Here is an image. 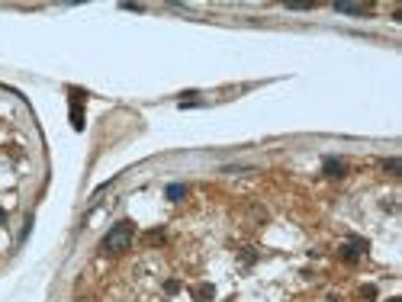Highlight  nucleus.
Here are the masks:
<instances>
[{
    "instance_id": "7",
    "label": "nucleus",
    "mask_w": 402,
    "mask_h": 302,
    "mask_svg": "<svg viewBox=\"0 0 402 302\" xmlns=\"http://www.w3.org/2000/svg\"><path fill=\"white\" fill-rule=\"evenodd\" d=\"M383 170H386L390 177H399V174H402V161H399V157H386V161H383Z\"/></svg>"
},
{
    "instance_id": "13",
    "label": "nucleus",
    "mask_w": 402,
    "mask_h": 302,
    "mask_svg": "<svg viewBox=\"0 0 402 302\" xmlns=\"http://www.w3.org/2000/svg\"><path fill=\"white\" fill-rule=\"evenodd\" d=\"M6 222V209H3V206H0V225H3Z\"/></svg>"
},
{
    "instance_id": "9",
    "label": "nucleus",
    "mask_w": 402,
    "mask_h": 302,
    "mask_svg": "<svg viewBox=\"0 0 402 302\" xmlns=\"http://www.w3.org/2000/svg\"><path fill=\"white\" fill-rule=\"evenodd\" d=\"M145 241H148V244H164V228H155V231H148V235H145Z\"/></svg>"
},
{
    "instance_id": "3",
    "label": "nucleus",
    "mask_w": 402,
    "mask_h": 302,
    "mask_svg": "<svg viewBox=\"0 0 402 302\" xmlns=\"http://www.w3.org/2000/svg\"><path fill=\"white\" fill-rule=\"evenodd\" d=\"M322 174L325 177H344L347 167H344L341 157H325V161H322Z\"/></svg>"
},
{
    "instance_id": "12",
    "label": "nucleus",
    "mask_w": 402,
    "mask_h": 302,
    "mask_svg": "<svg viewBox=\"0 0 402 302\" xmlns=\"http://www.w3.org/2000/svg\"><path fill=\"white\" fill-rule=\"evenodd\" d=\"M241 260H244V264H254V260H257V254L251 251V248H244V254H241Z\"/></svg>"
},
{
    "instance_id": "4",
    "label": "nucleus",
    "mask_w": 402,
    "mask_h": 302,
    "mask_svg": "<svg viewBox=\"0 0 402 302\" xmlns=\"http://www.w3.org/2000/svg\"><path fill=\"white\" fill-rule=\"evenodd\" d=\"M190 296H193L196 302H213L216 299V286L213 283H196L193 290H190Z\"/></svg>"
},
{
    "instance_id": "1",
    "label": "nucleus",
    "mask_w": 402,
    "mask_h": 302,
    "mask_svg": "<svg viewBox=\"0 0 402 302\" xmlns=\"http://www.w3.org/2000/svg\"><path fill=\"white\" fill-rule=\"evenodd\" d=\"M132 235H135L132 222H129V219H122V222H116L113 228H110V235L100 241V251H103V254H119V251H126L129 244H132Z\"/></svg>"
},
{
    "instance_id": "11",
    "label": "nucleus",
    "mask_w": 402,
    "mask_h": 302,
    "mask_svg": "<svg viewBox=\"0 0 402 302\" xmlns=\"http://www.w3.org/2000/svg\"><path fill=\"white\" fill-rule=\"evenodd\" d=\"M164 293H167V296H174V293H180V283H177V280H167V283H164Z\"/></svg>"
},
{
    "instance_id": "2",
    "label": "nucleus",
    "mask_w": 402,
    "mask_h": 302,
    "mask_svg": "<svg viewBox=\"0 0 402 302\" xmlns=\"http://www.w3.org/2000/svg\"><path fill=\"white\" fill-rule=\"evenodd\" d=\"M364 251H367V241H360V238H351V241H344L341 248H338V254H341L344 260H354V257H360Z\"/></svg>"
},
{
    "instance_id": "14",
    "label": "nucleus",
    "mask_w": 402,
    "mask_h": 302,
    "mask_svg": "<svg viewBox=\"0 0 402 302\" xmlns=\"http://www.w3.org/2000/svg\"><path fill=\"white\" fill-rule=\"evenodd\" d=\"M390 302H402V299H399V296H396V299H390Z\"/></svg>"
},
{
    "instance_id": "5",
    "label": "nucleus",
    "mask_w": 402,
    "mask_h": 302,
    "mask_svg": "<svg viewBox=\"0 0 402 302\" xmlns=\"http://www.w3.org/2000/svg\"><path fill=\"white\" fill-rule=\"evenodd\" d=\"M338 13H351V16H370V6H360V3H335Z\"/></svg>"
},
{
    "instance_id": "8",
    "label": "nucleus",
    "mask_w": 402,
    "mask_h": 302,
    "mask_svg": "<svg viewBox=\"0 0 402 302\" xmlns=\"http://www.w3.org/2000/svg\"><path fill=\"white\" fill-rule=\"evenodd\" d=\"M71 126L78 129V132L84 129V109H80V103H74V106H71Z\"/></svg>"
},
{
    "instance_id": "6",
    "label": "nucleus",
    "mask_w": 402,
    "mask_h": 302,
    "mask_svg": "<svg viewBox=\"0 0 402 302\" xmlns=\"http://www.w3.org/2000/svg\"><path fill=\"white\" fill-rule=\"evenodd\" d=\"M164 196L171 203H177V200H183V196H187V187H183V183H171V187L164 190Z\"/></svg>"
},
{
    "instance_id": "10",
    "label": "nucleus",
    "mask_w": 402,
    "mask_h": 302,
    "mask_svg": "<svg viewBox=\"0 0 402 302\" xmlns=\"http://www.w3.org/2000/svg\"><path fill=\"white\" fill-rule=\"evenodd\" d=\"M360 296H364V299H377V286H373V283H364V286H360Z\"/></svg>"
}]
</instances>
